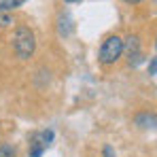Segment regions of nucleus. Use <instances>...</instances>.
Masks as SVG:
<instances>
[{"label":"nucleus","mask_w":157,"mask_h":157,"mask_svg":"<svg viewBox=\"0 0 157 157\" xmlns=\"http://www.w3.org/2000/svg\"><path fill=\"white\" fill-rule=\"evenodd\" d=\"M13 47H15L17 57L28 59V57L34 53V47H36L34 32H32L28 26H17V30H15V43H13Z\"/></svg>","instance_id":"1"},{"label":"nucleus","mask_w":157,"mask_h":157,"mask_svg":"<svg viewBox=\"0 0 157 157\" xmlns=\"http://www.w3.org/2000/svg\"><path fill=\"white\" fill-rule=\"evenodd\" d=\"M121 53H123V38H119L117 34H113V36L104 38L98 57H100V62H102L104 66H108V64H115V62L121 57Z\"/></svg>","instance_id":"2"},{"label":"nucleus","mask_w":157,"mask_h":157,"mask_svg":"<svg viewBox=\"0 0 157 157\" xmlns=\"http://www.w3.org/2000/svg\"><path fill=\"white\" fill-rule=\"evenodd\" d=\"M45 149H47V144L43 142L40 132H38V134H34V136L30 138V157H40L43 153H45Z\"/></svg>","instance_id":"3"},{"label":"nucleus","mask_w":157,"mask_h":157,"mask_svg":"<svg viewBox=\"0 0 157 157\" xmlns=\"http://www.w3.org/2000/svg\"><path fill=\"white\" fill-rule=\"evenodd\" d=\"M26 0H0V11H11V9H17V6H21Z\"/></svg>","instance_id":"4"},{"label":"nucleus","mask_w":157,"mask_h":157,"mask_svg":"<svg viewBox=\"0 0 157 157\" xmlns=\"http://www.w3.org/2000/svg\"><path fill=\"white\" fill-rule=\"evenodd\" d=\"M0 157H17V149L13 144L4 142V144H0Z\"/></svg>","instance_id":"5"},{"label":"nucleus","mask_w":157,"mask_h":157,"mask_svg":"<svg viewBox=\"0 0 157 157\" xmlns=\"http://www.w3.org/2000/svg\"><path fill=\"white\" fill-rule=\"evenodd\" d=\"M136 121H138V123H144L142 128H153V125H155V115H140Z\"/></svg>","instance_id":"6"},{"label":"nucleus","mask_w":157,"mask_h":157,"mask_svg":"<svg viewBox=\"0 0 157 157\" xmlns=\"http://www.w3.org/2000/svg\"><path fill=\"white\" fill-rule=\"evenodd\" d=\"M9 24H11V15H9L6 11H0V28L9 26Z\"/></svg>","instance_id":"7"},{"label":"nucleus","mask_w":157,"mask_h":157,"mask_svg":"<svg viewBox=\"0 0 157 157\" xmlns=\"http://www.w3.org/2000/svg\"><path fill=\"white\" fill-rule=\"evenodd\" d=\"M149 75H151V77H155V75H157V59H155V57H151V64H149Z\"/></svg>","instance_id":"8"},{"label":"nucleus","mask_w":157,"mask_h":157,"mask_svg":"<svg viewBox=\"0 0 157 157\" xmlns=\"http://www.w3.org/2000/svg\"><path fill=\"white\" fill-rule=\"evenodd\" d=\"M102 155H104V157H117L110 144H104V149H102Z\"/></svg>","instance_id":"9"},{"label":"nucleus","mask_w":157,"mask_h":157,"mask_svg":"<svg viewBox=\"0 0 157 157\" xmlns=\"http://www.w3.org/2000/svg\"><path fill=\"white\" fill-rule=\"evenodd\" d=\"M128 4H136V2H142V0H125Z\"/></svg>","instance_id":"10"},{"label":"nucleus","mask_w":157,"mask_h":157,"mask_svg":"<svg viewBox=\"0 0 157 157\" xmlns=\"http://www.w3.org/2000/svg\"><path fill=\"white\" fill-rule=\"evenodd\" d=\"M64 2H68V4H72V2H81V0H64Z\"/></svg>","instance_id":"11"}]
</instances>
